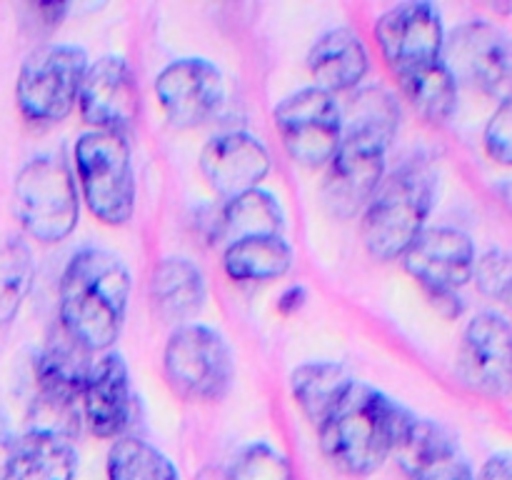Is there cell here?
I'll list each match as a JSON object with an SVG mask.
<instances>
[{"label": "cell", "mask_w": 512, "mask_h": 480, "mask_svg": "<svg viewBox=\"0 0 512 480\" xmlns=\"http://www.w3.org/2000/svg\"><path fill=\"white\" fill-rule=\"evenodd\" d=\"M400 85H403L405 95L415 105V110L433 123H443L455 113L458 80L453 78L443 60L400 75Z\"/></svg>", "instance_id": "d4e9b609"}, {"label": "cell", "mask_w": 512, "mask_h": 480, "mask_svg": "<svg viewBox=\"0 0 512 480\" xmlns=\"http://www.w3.org/2000/svg\"><path fill=\"white\" fill-rule=\"evenodd\" d=\"M475 263L478 253L473 238L458 228H425L403 255L405 270L428 293L460 290L468 285L473 280Z\"/></svg>", "instance_id": "5bb4252c"}, {"label": "cell", "mask_w": 512, "mask_h": 480, "mask_svg": "<svg viewBox=\"0 0 512 480\" xmlns=\"http://www.w3.org/2000/svg\"><path fill=\"white\" fill-rule=\"evenodd\" d=\"M393 453L410 480H475L453 435L413 413L405 420Z\"/></svg>", "instance_id": "e0dca14e"}, {"label": "cell", "mask_w": 512, "mask_h": 480, "mask_svg": "<svg viewBox=\"0 0 512 480\" xmlns=\"http://www.w3.org/2000/svg\"><path fill=\"white\" fill-rule=\"evenodd\" d=\"M500 195H503V203H508L512 208V180L500 185Z\"/></svg>", "instance_id": "d590c367"}, {"label": "cell", "mask_w": 512, "mask_h": 480, "mask_svg": "<svg viewBox=\"0 0 512 480\" xmlns=\"http://www.w3.org/2000/svg\"><path fill=\"white\" fill-rule=\"evenodd\" d=\"M130 298V273L118 255L85 248L60 278V328L83 348L108 350L120 338Z\"/></svg>", "instance_id": "7a4b0ae2"}, {"label": "cell", "mask_w": 512, "mask_h": 480, "mask_svg": "<svg viewBox=\"0 0 512 480\" xmlns=\"http://www.w3.org/2000/svg\"><path fill=\"white\" fill-rule=\"evenodd\" d=\"M160 108L175 128L205 123L225 98L220 70L205 58H180L165 65L155 80Z\"/></svg>", "instance_id": "4fadbf2b"}, {"label": "cell", "mask_w": 512, "mask_h": 480, "mask_svg": "<svg viewBox=\"0 0 512 480\" xmlns=\"http://www.w3.org/2000/svg\"><path fill=\"white\" fill-rule=\"evenodd\" d=\"M33 255L23 240H8L0 248V323H10L33 285Z\"/></svg>", "instance_id": "4316f807"}, {"label": "cell", "mask_w": 512, "mask_h": 480, "mask_svg": "<svg viewBox=\"0 0 512 480\" xmlns=\"http://www.w3.org/2000/svg\"><path fill=\"white\" fill-rule=\"evenodd\" d=\"M438 193V170L428 155L405 158L385 175L363 215V240L378 260H395L425 230Z\"/></svg>", "instance_id": "277c9868"}, {"label": "cell", "mask_w": 512, "mask_h": 480, "mask_svg": "<svg viewBox=\"0 0 512 480\" xmlns=\"http://www.w3.org/2000/svg\"><path fill=\"white\" fill-rule=\"evenodd\" d=\"M75 170L83 198L98 220L128 223L135 210L130 145L118 130H90L75 143Z\"/></svg>", "instance_id": "8992f818"}, {"label": "cell", "mask_w": 512, "mask_h": 480, "mask_svg": "<svg viewBox=\"0 0 512 480\" xmlns=\"http://www.w3.org/2000/svg\"><path fill=\"white\" fill-rule=\"evenodd\" d=\"M35 13L40 15V20H43L45 25H58L60 20L65 18V13L70 10L68 3H40L35 5Z\"/></svg>", "instance_id": "836d02e7"}, {"label": "cell", "mask_w": 512, "mask_h": 480, "mask_svg": "<svg viewBox=\"0 0 512 480\" xmlns=\"http://www.w3.org/2000/svg\"><path fill=\"white\" fill-rule=\"evenodd\" d=\"M458 375L470 390L488 398L512 393V325L500 313H478L458 348Z\"/></svg>", "instance_id": "8fae6325"}, {"label": "cell", "mask_w": 512, "mask_h": 480, "mask_svg": "<svg viewBox=\"0 0 512 480\" xmlns=\"http://www.w3.org/2000/svg\"><path fill=\"white\" fill-rule=\"evenodd\" d=\"M485 150L500 165H512V95L500 100L498 110L485 125Z\"/></svg>", "instance_id": "f546056e"}, {"label": "cell", "mask_w": 512, "mask_h": 480, "mask_svg": "<svg viewBox=\"0 0 512 480\" xmlns=\"http://www.w3.org/2000/svg\"><path fill=\"white\" fill-rule=\"evenodd\" d=\"M88 53L78 45H43L25 58L15 83V100L25 118L58 123L75 108L88 73Z\"/></svg>", "instance_id": "52a82bcc"}, {"label": "cell", "mask_w": 512, "mask_h": 480, "mask_svg": "<svg viewBox=\"0 0 512 480\" xmlns=\"http://www.w3.org/2000/svg\"><path fill=\"white\" fill-rule=\"evenodd\" d=\"M13 445H15L13 430H10L8 418H5V415L0 413V473H3L5 463H8L10 450H13Z\"/></svg>", "instance_id": "e575fe53"}, {"label": "cell", "mask_w": 512, "mask_h": 480, "mask_svg": "<svg viewBox=\"0 0 512 480\" xmlns=\"http://www.w3.org/2000/svg\"><path fill=\"white\" fill-rule=\"evenodd\" d=\"M408 410L378 388L355 380L318 425L325 458L348 475H370L393 455Z\"/></svg>", "instance_id": "3957f363"}, {"label": "cell", "mask_w": 512, "mask_h": 480, "mask_svg": "<svg viewBox=\"0 0 512 480\" xmlns=\"http://www.w3.org/2000/svg\"><path fill=\"white\" fill-rule=\"evenodd\" d=\"M13 208L25 233L40 243H60L78 225L80 195L73 170L58 155H38L20 168Z\"/></svg>", "instance_id": "5b68a950"}, {"label": "cell", "mask_w": 512, "mask_h": 480, "mask_svg": "<svg viewBox=\"0 0 512 480\" xmlns=\"http://www.w3.org/2000/svg\"><path fill=\"white\" fill-rule=\"evenodd\" d=\"M400 110L383 88L360 90L343 118V140L328 163L323 198L330 213L353 218L385 178V153L398 133Z\"/></svg>", "instance_id": "6da1fadb"}, {"label": "cell", "mask_w": 512, "mask_h": 480, "mask_svg": "<svg viewBox=\"0 0 512 480\" xmlns=\"http://www.w3.org/2000/svg\"><path fill=\"white\" fill-rule=\"evenodd\" d=\"M150 298L155 313L175 325H188L198 318L208 300L205 275L188 258H165L150 278Z\"/></svg>", "instance_id": "44dd1931"}, {"label": "cell", "mask_w": 512, "mask_h": 480, "mask_svg": "<svg viewBox=\"0 0 512 480\" xmlns=\"http://www.w3.org/2000/svg\"><path fill=\"white\" fill-rule=\"evenodd\" d=\"M108 480H180V473L148 440L123 435L110 445Z\"/></svg>", "instance_id": "484cf974"}, {"label": "cell", "mask_w": 512, "mask_h": 480, "mask_svg": "<svg viewBox=\"0 0 512 480\" xmlns=\"http://www.w3.org/2000/svg\"><path fill=\"white\" fill-rule=\"evenodd\" d=\"M475 480H512V453L490 455Z\"/></svg>", "instance_id": "4dcf8cb0"}, {"label": "cell", "mask_w": 512, "mask_h": 480, "mask_svg": "<svg viewBox=\"0 0 512 480\" xmlns=\"http://www.w3.org/2000/svg\"><path fill=\"white\" fill-rule=\"evenodd\" d=\"M473 280L480 293L512 308V250H488L475 263Z\"/></svg>", "instance_id": "f1b7e54d"}, {"label": "cell", "mask_w": 512, "mask_h": 480, "mask_svg": "<svg viewBox=\"0 0 512 480\" xmlns=\"http://www.w3.org/2000/svg\"><path fill=\"white\" fill-rule=\"evenodd\" d=\"M80 115L95 130L123 133L135 123L140 108L138 80L125 58L105 55L88 68L80 88Z\"/></svg>", "instance_id": "9a60e30c"}, {"label": "cell", "mask_w": 512, "mask_h": 480, "mask_svg": "<svg viewBox=\"0 0 512 480\" xmlns=\"http://www.w3.org/2000/svg\"><path fill=\"white\" fill-rule=\"evenodd\" d=\"M443 63L453 78L505 100L512 95V38L488 23L470 20L445 38Z\"/></svg>", "instance_id": "30bf717a"}, {"label": "cell", "mask_w": 512, "mask_h": 480, "mask_svg": "<svg viewBox=\"0 0 512 480\" xmlns=\"http://www.w3.org/2000/svg\"><path fill=\"white\" fill-rule=\"evenodd\" d=\"M228 480H295L288 458L268 443H253L235 455Z\"/></svg>", "instance_id": "83f0119b"}, {"label": "cell", "mask_w": 512, "mask_h": 480, "mask_svg": "<svg viewBox=\"0 0 512 480\" xmlns=\"http://www.w3.org/2000/svg\"><path fill=\"white\" fill-rule=\"evenodd\" d=\"M168 383L190 400H220L233 385L235 363L218 330L203 323L178 325L165 343Z\"/></svg>", "instance_id": "ba28073f"}, {"label": "cell", "mask_w": 512, "mask_h": 480, "mask_svg": "<svg viewBox=\"0 0 512 480\" xmlns=\"http://www.w3.org/2000/svg\"><path fill=\"white\" fill-rule=\"evenodd\" d=\"M380 53L393 73L405 75L443 60L445 28L430 3H400L380 15L375 25Z\"/></svg>", "instance_id": "7c38bea8"}, {"label": "cell", "mask_w": 512, "mask_h": 480, "mask_svg": "<svg viewBox=\"0 0 512 480\" xmlns=\"http://www.w3.org/2000/svg\"><path fill=\"white\" fill-rule=\"evenodd\" d=\"M285 213L268 190H250L233 200L220 205V240L225 245L243 238H258V235H283Z\"/></svg>", "instance_id": "603a6c76"}, {"label": "cell", "mask_w": 512, "mask_h": 480, "mask_svg": "<svg viewBox=\"0 0 512 480\" xmlns=\"http://www.w3.org/2000/svg\"><path fill=\"white\" fill-rule=\"evenodd\" d=\"M223 268L240 283H265L283 278L293 268V248L285 235H258L225 245Z\"/></svg>", "instance_id": "7402d4cb"}, {"label": "cell", "mask_w": 512, "mask_h": 480, "mask_svg": "<svg viewBox=\"0 0 512 480\" xmlns=\"http://www.w3.org/2000/svg\"><path fill=\"white\" fill-rule=\"evenodd\" d=\"M353 383L355 378H350L348 370L338 363H305L290 375L293 398L315 425L328 418Z\"/></svg>", "instance_id": "cb8c5ba5"}, {"label": "cell", "mask_w": 512, "mask_h": 480, "mask_svg": "<svg viewBox=\"0 0 512 480\" xmlns=\"http://www.w3.org/2000/svg\"><path fill=\"white\" fill-rule=\"evenodd\" d=\"M433 300L435 308L445 315V318H458L463 313V298L458 295V290H438V293H428Z\"/></svg>", "instance_id": "1f68e13d"}, {"label": "cell", "mask_w": 512, "mask_h": 480, "mask_svg": "<svg viewBox=\"0 0 512 480\" xmlns=\"http://www.w3.org/2000/svg\"><path fill=\"white\" fill-rule=\"evenodd\" d=\"M200 170L220 198L233 200L258 188L270 173V153L258 135L230 130L208 140L200 155Z\"/></svg>", "instance_id": "2e32d148"}, {"label": "cell", "mask_w": 512, "mask_h": 480, "mask_svg": "<svg viewBox=\"0 0 512 480\" xmlns=\"http://www.w3.org/2000/svg\"><path fill=\"white\" fill-rule=\"evenodd\" d=\"M308 68L315 88L340 93L360 85L370 68L368 50L353 28H333L315 40L308 53Z\"/></svg>", "instance_id": "ffe728a7"}, {"label": "cell", "mask_w": 512, "mask_h": 480, "mask_svg": "<svg viewBox=\"0 0 512 480\" xmlns=\"http://www.w3.org/2000/svg\"><path fill=\"white\" fill-rule=\"evenodd\" d=\"M78 453L73 440L48 430H25L15 438L0 480H75Z\"/></svg>", "instance_id": "d6986e66"}, {"label": "cell", "mask_w": 512, "mask_h": 480, "mask_svg": "<svg viewBox=\"0 0 512 480\" xmlns=\"http://www.w3.org/2000/svg\"><path fill=\"white\" fill-rule=\"evenodd\" d=\"M280 140L295 163L305 168H323L335 158L343 140V113L338 100L325 90L308 85L275 108Z\"/></svg>", "instance_id": "9c48e42d"}, {"label": "cell", "mask_w": 512, "mask_h": 480, "mask_svg": "<svg viewBox=\"0 0 512 480\" xmlns=\"http://www.w3.org/2000/svg\"><path fill=\"white\" fill-rule=\"evenodd\" d=\"M303 303H305V290L300 288V285H293V288H288L283 295H280L278 310L283 315H293L295 310L303 308Z\"/></svg>", "instance_id": "d6a6232c"}, {"label": "cell", "mask_w": 512, "mask_h": 480, "mask_svg": "<svg viewBox=\"0 0 512 480\" xmlns=\"http://www.w3.org/2000/svg\"><path fill=\"white\" fill-rule=\"evenodd\" d=\"M80 413L98 438H118L133 415L128 365L118 353L95 360L80 395Z\"/></svg>", "instance_id": "ac0fdd59"}]
</instances>
